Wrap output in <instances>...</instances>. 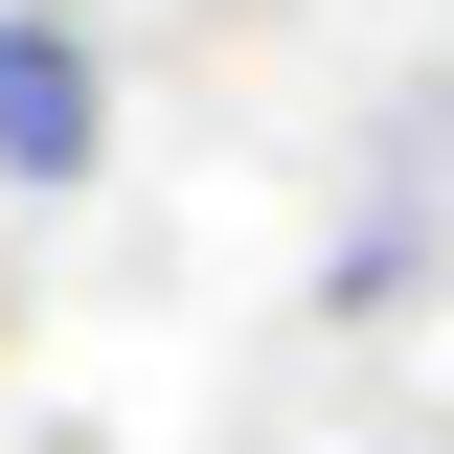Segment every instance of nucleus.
Returning <instances> with one entry per match:
<instances>
[{"label": "nucleus", "instance_id": "nucleus-1", "mask_svg": "<svg viewBox=\"0 0 454 454\" xmlns=\"http://www.w3.org/2000/svg\"><path fill=\"white\" fill-rule=\"evenodd\" d=\"M114 160V46L68 0H0V205H68Z\"/></svg>", "mask_w": 454, "mask_h": 454}]
</instances>
